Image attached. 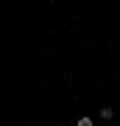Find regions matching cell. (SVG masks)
<instances>
[{"mask_svg":"<svg viewBox=\"0 0 120 126\" xmlns=\"http://www.w3.org/2000/svg\"><path fill=\"white\" fill-rule=\"evenodd\" d=\"M98 115L103 118V121H112V118H115V109H112V107H103V109H101Z\"/></svg>","mask_w":120,"mask_h":126,"instance_id":"6da1fadb","label":"cell"},{"mask_svg":"<svg viewBox=\"0 0 120 126\" xmlns=\"http://www.w3.org/2000/svg\"><path fill=\"white\" fill-rule=\"evenodd\" d=\"M76 126H92V118H87V115H84V118H78Z\"/></svg>","mask_w":120,"mask_h":126,"instance_id":"7a4b0ae2","label":"cell"},{"mask_svg":"<svg viewBox=\"0 0 120 126\" xmlns=\"http://www.w3.org/2000/svg\"><path fill=\"white\" fill-rule=\"evenodd\" d=\"M53 126H56V123H53Z\"/></svg>","mask_w":120,"mask_h":126,"instance_id":"3957f363","label":"cell"}]
</instances>
